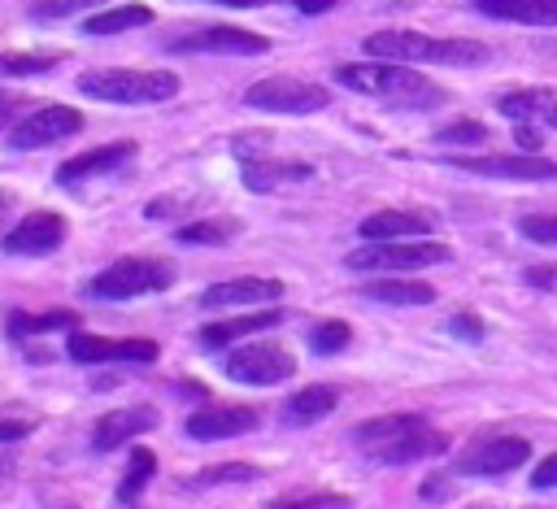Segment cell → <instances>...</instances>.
<instances>
[{
  "instance_id": "obj_8",
  "label": "cell",
  "mask_w": 557,
  "mask_h": 509,
  "mask_svg": "<svg viewBox=\"0 0 557 509\" xmlns=\"http://www.w3.org/2000/svg\"><path fill=\"white\" fill-rule=\"evenodd\" d=\"M265 135H239L235 139V157H239V178L248 191H274L287 183H305L313 178L309 161H287V157H265L261 152Z\"/></svg>"
},
{
  "instance_id": "obj_27",
  "label": "cell",
  "mask_w": 557,
  "mask_h": 509,
  "mask_svg": "<svg viewBox=\"0 0 557 509\" xmlns=\"http://www.w3.org/2000/svg\"><path fill=\"white\" fill-rule=\"evenodd\" d=\"M4 326H9V339L44 335V331H74L78 326V313H70V309H48V313H22V309H13Z\"/></svg>"
},
{
  "instance_id": "obj_30",
  "label": "cell",
  "mask_w": 557,
  "mask_h": 509,
  "mask_svg": "<svg viewBox=\"0 0 557 509\" xmlns=\"http://www.w3.org/2000/svg\"><path fill=\"white\" fill-rule=\"evenodd\" d=\"M152 474H157V457H152L148 448H135V452H131V465H126L122 479H117V500H122V505H135Z\"/></svg>"
},
{
  "instance_id": "obj_35",
  "label": "cell",
  "mask_w": 557,
  "mask_h": 509,
  "mask_svg": "<svg viewBox=\"0 0 557 509\" xmlns=\"http://www.w3.org/2000/svg\"><path fill=\"white\" fill-rule=\"evenodd\" d=\"M57 65V57H30V52H9V57H0V70L4 74H44V70H52Z\"/></svg>"
},
{
  "instance_id": "obj_7",
  "label": "cell",
  "mask_w": 557,
  "mask_h": 509,
  "mask_svg": "<svg viewBox=\"0 0 557 509\" xmlns=\"http://www.w3.org/2000/svg\"><path fill=\"white\" fill-rule=\"evenodd\" d=\"M244 104L248 109H261V113H292V117H305V113H318L331 104V91L322 83H309V78H292V74H274V78H261L244 91Z\"/></svg>"
},
{
  "instance_id": "obj_18",
  "label": "cell",
  "mask_w": 557,
  "mask_h": 509,
  "mask_svg": "<svg viewBox=\"0 0 557 509\" xmlns=\"http://www.w3.org/2000/svg\"><path fill=\"white\" fill-rule=\"evenodd\" d=\"M152 426H157V409H152V405L113 409V413H104V418L96 422V431H91V452H113V448L131 444L135 435H144V431H152Z\"/></svg>"
},
{
  "instance_id": "obj_47",
  "label": "cell",
  "mask_w": 557,
  "mask_h": 509,
  "mask_svg": "<svg viewBox=\"0 0 557 509\" xmlns=\"http://www.w3.org/2000/svg\"><path fill=\"white\" fill-rule=\"evenodd\" d=\"M213 4H231V9H257V4H270V0H213Z\"/></svg>"
},
{
  "instance_id": "obj_2",
  "label": "cell",
  "mask_w": 557,
  "mask_h": 509,
  "mask_svg": "<svg viewBox=\"0 0 557 509\" xmlns=\"http://www.w3.org/2000/svg\"><path fill=\"white\" fill-rule=\"evenodd\" d=\"M352 444L383 465H409L422 457H435L448 448V435L435 431L422 413H387V418H370L361 426H352Z\"/></svg>"
},
{
  "instance_id": "obj_15",
  "label": "cell",
  "mask_w": 557,
  "mask_h": 509,
  "mask_svg": "<svg viewBox=\"0 0 557 509\" xmlns=\"http://www.w3.org/2000/svg\"><path fill=\"white\" fill-rule=\"evenodd\" d=\"M531 457V444L522 435H496V439H483L474 444L470 452L457 457V474H479V479H492V474H509L518 470L522 461Z\"/></svg>"
},
{
  "instance_id": "obj_10",
  "label": "cell",
  "mask_w": 557,
  "mask_h": 509,
  "mask_svg": "<svg viewBox=\"0 0 557 509\" xmlns=\"http://www.w3.org/2000/svg\"><path fill=\"white\" fill-rule=\"evenodd\" d=\"M78 131H83V113H78V109H70V104H39V109H30L22 122H13L9 148L30 152V148H48V144H57V139H70V135H78Z\"/></svg>"
},
{
  "instance_id": "obj_37",
  "label": "cell",
  "mask_w": 557,
  "mask_h": 509,
  "mask_svg": "<svg viewBox=\"0 0 557 509\" xmlns=\"http://www.w3.org/2000/svg\"><path fill=\"white\" fill-rule=\"evenodd\" d=\"M448 331H453L457 339L479 344V339H483V318H479L474 309H457V313H453V322H448Z\"/></svg>"
},
{
  "instance_id": "obj_41",
  "label": "cell",
  "mask_w": 557,
  "mask_h": 509,
  "mask_svg": "<svg viewBox=\"0 0 557 509\" xmlns=\"http://www.w3.org/2000/svg\"><path fill=\"white\" fill-rule=\"evenodd\" d=\"M513 139H518V148H522V152H540V144H544V139H540V126H535V122H518Z\"/></svg>"
},
{
  "instance_id": "obj_43",
  "label": "cell",
  "mask_w": 557,
  "mask_h": 509,
  "mask_svg": "<svg viewBox=\"0 0 557 509\" xmlns=\"http://www.w3.org/2000/svg\"><path fill=\"white\" fill-rule=\"evenodd\" d=\"M292 4H296L300 13H309V17H318V13H331L339 0H292Z\"/></svg>"
},
{
  "instance_id": "obj_40",
  "label": "cell",
  "mask_w": 557,
  "mask_h": 509,
  "mask_svg": "<svg viewBox=\"0 0 557 509\" xmlns=\"http://www.w3.org/2000/svg\"><path fill=\"white\" fill-rule=\"evenodd\" d=\"M531 487H557V452H548V457L531 470Z\"/></svg>"
},
{
  "instance_id": "obj_28",
  "label": "cell",
  "mask_w": 557,
  "mask_h": 509,
  "mask_svg": "<svg viewBox=\"0 0 557 509\" xmlns=\"http://www.w3.org/2000/svg\"><path fill=\"white\" fill-rule=\"evenodd\" d=\"M235 235H239L235 218H200V222H187L174 231V239L191 244V248H218V244H231Z\"/></svg>"
},
{
  "instance_id": "obj_39",
  "label": "cell",
  "mask_w": 557,
  "mask_h": 509,
  "mask_svg": "<svg viewBox=\"0 0 557 509\" xmlns=\"http://www.w3.org/2000/svg\"><path fill=\"white\" fill-rule=\"evenodd\" d=\"M30 431H35V418H0V444L26 439Z\"/></svg>"
},
{
  "instance_id": "obj_36",
  "label": "cell",
  "mask_w": 557,
  "mask_h": 509,
  "mask_svg": "<svg viewBox=\"0 0 557 509\" xmlns=\"http://www.w3.org/2000/svg\"><path fill=\"white\" fill-rule=\"evenodd\" d=\"M100 4H109V0H39V4H30V13L35 17H70L83 9H100Z\"/></svg>"
},
{
  "instance_id": "obj_38",
  "label": "cell",
  "mask_w": 557,
  "mask_h": 509,
  "mask_svg": "<svg viewBox=\"0 0 557 509\" xmlns=\"http://www.w3.org/2000/svg\"><path fill=\"white\" fill-rule=\"evenodd\" d=\"M522 278H527L531 287H540V291H557V261H553V265H527Z\"/></svg>"
},
{
  "instance_id": "obj_33",
  "label": "cell",
  "mask_w": 557,
  "mask_h": 509,
  "mask_svg": "<svg viewBox=\"0 0 557 509\" xmlns=\"http://www.w3.org/2000/svg\"><path fill=\"white\" fill-rule=\"evenodd\" d=\"M435 144H466V148L470 144H487V126L474 122V117H457V122L435 131Z\"/></svg>"
},
{
  "instance_id": "obj_9",
  "label": "cell",
  "mask_w": 557,
  "mask_h": 509,
  "mask_svg": "<svg viewBox=\"0 0 557 509\" xmlns=\"http://www.w3.org/2000/svg\"><path fill=\"white\" fill-rule=\"evenodd\" d=\"M226 378L235 383H252V387H274L283 378L296 374V357L283 344H244L222 361Z\"/></svg>"
},
{
  "instance_id": "obj_5",
  "label": "cell",
  "mask_w": 557,
  "mask_h": 509,
  "mask_svg": "<svg viewBox=\"0 0 557 509\" xmlns=\"http://www.w3.org/2000/svg\"><path fill=\"white\" fill-rule=\"evenodd\" d=\"M453 248L448 244H435L426 235L418 239H366L361 248H352L344 257L348 270H366V274H379V270H426V265H440L448 261Z\"/></svg>"
},
{
  "instance_id": "obj_26",
  "label": "cell",
  "mask_w": 557,
  "mask_h": 509,
  "mask_svg": "<svg viewBox=\"0 0 557 509\" xmlns=\"http://www.w3.org/2000/svg\"><path fill=\"white\" fill-rule=\"evenodd\" d=\"M157 13L148 4H117V9H104V13H91L83 22L87 35H117V30H135V26H148Z\"/></svg>"
},
{
  "instance_id": "obj_48",
  "label": "cell",
  "mask_w": 557,
  "mask_h": 509,
  "mask_svg": "<svg viewBox=\"0 0 557 509\" xmlns=\"http://www.w3.org/2000/svg\"><path fill=\"white\" fill-rule=\"evenodd\" d=\"M470 509H496V505H470Z\"/></svg>"
},
{
  "instance_id": "obj_45",
  "label": "cell",
  "mask_w": 557,
  "mask_h": 509,
  "mask_svg": "<svg viewBox=\"0 0 557 509\" xmlns=\"http://www.w3.org/2000/svg\"><path fill=\"white\" fill-rule=\"evenodd\" d=\"M17 104H22V100H17V96H9V91H0V126H4V122H9V113H13V109H17Z\"/></svg>"
},
{
  "instance_id": "obj_29",
  "label": "cell",
  "mask_w": 557,
  "mask_h": 509,
  "mask_svg": "<svg viewBox=\"0 0 557 509\" xmlns=\"http://www.w3.org/2000/svg\"><path fill=\"white\" fill-rule=\"evenodd\" d=\"M252 479H261V470H257V465H248V461H222V465H205V470H196L191 479H183V487H187V492H205V487L252 483Z\"/></svg>"
},
{
  "instance_id": "obj_12",
  "label": "cell",
  "mask_w": 557,
  "mask_h": 509,
  "mask_svg": "<svg viewBox=\"0 0 557 509\" xmlns=\"http://www.w3.org/2000/svg\"><path fill=\"white\" fill-rule=\"evenodd\" d=\"M65 352H70V361H83V365H104V361H135V365H148V361H157L161 348H157V339H109V335L70 331Z\"/></svg>"
},
{
  "instance_id": "obj_23",
  "label": "cell",
  "mask_w": 557,
  "mask_h": 509,
  "mask_svg": "<svg viewBox=\"0 0 557 509\" xmlns=\"http://www.w3.org/2000/svg\"><path fill=\"white\" fill-rule=\"evenodd\" d=\"M278 322H283V309H261V313L209 322V326H200V344H205V348H226V344H235V339H244V335H252V331H270V326H278Z\"/></svg>"
},
{
  "instance_id": "obj_46",
  "label": "cell",
  "mask_w": 557,
  "mask_h": 509,
  "mask_svg": "<svg viewBox=\"0 0 557 509\" xmlns=\"http://www.w3.org/2000/svg\"><path fill=\"white\" fill-rule=\"evenodd\" d=\"M9 209H13V191H4V187H0V226H4V218H9Z\"/></svg>"
},
{
  "instance_id": "obj_14",
  "label": "cell",
  "mask_w": 557,
  "mask_h": 509,
  "mask_svg": "<svg viewBox=\"0 0 557 509\" xmlns=\"http://www.w3.org/2000/svg\"><path fill=\"white\" fill-rule=\"evenodd\" d=\"M61 244H65V218L52 213V209L26 213V218H22L17 226H9L4 239H0V248L13 252V257H48V252H57Z\"/></svg>"
},
{
  "instance_id": "obj_44",
  "label": "cell",
  "mask_w": 557,
  "mask_h": 509,
  "mask_svg": "<svg viewBox=\"0 0 557 509\" xmlns=\"http://www.w3.org/2000/svg\"><path fill=\"white\" fill-rule=\"evenodd\" d=\"M13 474H17V461H13V452H0V487H4Z\"/></svg>"
},
{
  "instance_id": "obj_31",
  "label": "cell",
  "mask_w": 557,
  "mask_h": 509,
  "mask_svg": "<svg viewBox=\"0 0 557 509\" xmlns=\"http://www.w3.org/2000/svg\"><path fill=\"white\" fill-rule=\"evenodd\" d=\"M348 344H352V326L339 322V318H326V322H318V326L309 331V348L322 352V357H335V352H344Z\"/></svg>"
},
{
  "instance_id": "obj_20",
  "label": "cell",
  "mask_w": 557,
  "mask_h": 509,
  "mask_svg": "<svg viewBox=\"0 0 557 509\" xmlns=\"http://www.w3.org/2000/svg\"><path fill=\"white\" fill-rule=\"evenodd\" d=\"M431 231H435V218L418 213V209H379V213L361 218V226H357L361 239H418Z\"/></svg>"
},
{
  "instance_id": "obj_25",
  "label": "cell",
  "mask_w": 557,
  "mask_h": 509,
  "mask_svg": "<svg viewBox=\"0 0 557 509\" xmlns=\"http://www.w3.org/2000/svg\"><path fill=\"white\" fill-rule=\"evenodd\" d=\"M361 296L379 300V305H431L435 287L422 278H379V283H366Z\"/></svg>"
},
{
  "instance_id": "obj_42",
  "label": "cell",
  "mask_w": 557,
  "mask_h": 509,
  "mask_svg": "<svg viewBox=\"0 0 557 509\" xmlns=\"http://www.w3.org/2000/svg\"><path fill=\"white\" fill-rule=\"evenodd\" d=\"M418 496H422V500H444V496H448V479H440V474L426 479V483L418 487Z\"/></svg>"
},
{
  "instance_id": "obj_24",
  "label": "cell",
  "mask_w": 557,
  "mask_h": 509,
  "mask_svg": "<svg viewBox=\"0 0 557 509\" xmlns=\"http://www.w3.org/2000/svg\"><path fill=\"white\" fill-rule=\"evenodd\" d=\"M335 405H339V392H335L331 383H309V387H300V392L283 405V422H292V426H309V422L326 418Z\"/></svg>"
},
{
  "instance_id": "obj_4",
  "label": "cell",
  "mask_w": 557,
  "mask_h": 509,
  "mask_svg": "<svg viewBox=\"0 0 557 509\" xmlns=\"http://www.w3.org/2000/svg\"><path fill=\"white\" fill-rule=\"evenodd\" d=\"M78 91L104 104H161L178 96V78L170 70H87Z\"/></svg>"
},
{
  "instance_id": "obj_13",
  "label": "cell",
  "mask_w": 557,
  "mask_h": 509,
  "mask_svg": "<svg viewBox=\"0 0 557 509\" xmlns=\"http://www.w3.org/2000/svg\"><path fill=\"white\" fill-rule=\"evenodd\" d=\"M444 165L466 170V174H483V178H518V183H540V178H557V161L535 157V152H496V157H444Z\"/></svg>"
},
{
  "instance_id": "obj_16",
  "label": "cell",
  "mask_w": 557,
  "mask_h": 509,
  "mask_svg": "<svg viewBox=\"0 0 557 509\" xmlns=\"http://www.w3.org/2000/svg\"><path fill=\"white\" fill-rule=\"evenodd\" d=\"M135 152H139V144H135V139H113V144L87 148V152H78V157H70V161H61V165H57V183H61V187H74V183H83V178L113 174V170H122Z\"/></svg>"
},
{
  "instance_id": "obj_11",
  "label": "cell",
  "mask_w": 557,
  "mask_h": 509,
  "mask_svg": "<svg viewBox=\"0 0 557 509\" xmlns=\"http://www.w3.org/2000/svg\"><path fill=\"white\" fill-rule=\"evenodd\" d=\"M165 52H222V57H261L270 52V39L244 26H205L191 35H178L165 44Z\"/></svg>"
},
{
  "instance_id": "obj_17",
  "label": "cell",
  "mask_w": 557,
  "mask_h": 509,
  "mask_svg": "<svg viewBox=\"0 0 557 509\" xmlns=\"http://www.w3.org/2000/svg\"><path fill=\"white\" fill-rule=\"evenodd\" d=\"M257 422H261V418H257V409H248V405H205V409H196V413L187 418V435L213 444V439L248 435V431H257Z\"/></svg>"
},
{
  "instance_id": "obj_22",
  "label": "cell",
  "mask_w": 557,
  "mask_h": 509,
  "mask_svg": "<svg viewBox=\"0 0 557 509\" xmlns=\"http://www.w3.org/2000/svg\"><path fill=\"white\" fill-rule=\"evenodd\" d=\"M483 17L518 26H557V0H474Z\"/></svg>"
},
{
  "instance_id": "obj_19",
  "label": "cell",
  "mask_w": 557,
  "mask_h": 509,
  "mask_svg": "<svg viewBox=\"0 0 557 509\" xmlns=\"http://www.w3.org/2000/svg\"><path fill=\"white\" fill-rule=\"evenodd\" d=\"M283 296V283L278 278H257V274H244V278H222L213 287L200 291V309H231V305H265V300H278Z\"/></svg>"
},
{
  "instance_id": "obj_1",
  "label": "cell",
  "mask_w": 557,
  "mask_h": 509,
  "mask_svg": "<svg viewBox=\"0 0 557 509\" xmlns=\"http://www.w3.org/2000/svg\"><path fill=\"white\" fill-rule=\"evenodd\" d=\"M335 83L348 87V91H361V96H374L392 109H409V113H422V109H440L448 100V91L431 78H422L418 70H409L405 61H352V65H339L335 70Z\"/></svg>"
},
{
  "instance_id": "obj_21",
  "label": "cell",
  "mask_w": 557,
  "mask_h": 509,
  "mask_svg": "<svg viewBox=\"0 0 557 509\" xmlns=\"http://www.w3.org/2000/svg\"><path fill=\"white\" fill-rule=\"evenodd\" d=\"M496 109L509 122H535V126H557V91L553 87H518L496 100Z\"/></svg>"
},
{
  "instance_id": "obj_3",
  "label": "cell",
  "mask_w": 557,
  "mask_h": 509,
  "mask_svg": "<svg viewBox=\"0 0 557 509\" xmlns=\"http://www.w3.org/2000/svg\"><path fill=\"white\" fill-rule=\"evenodd\" d=\"M366 57L405 65H483L492 52L479 39H435L422 30H374L361 39Z\"/></svg>"
},
{
  "instance_id": "obj_34",
  "label": "cell",
  "mask_w": 557,
  "mask_h": 509,
  "mask_svg": "<svg viewBox=\"0 0 557 509\" xmlns=\"http://www.w3.org/2000/svg\"><path fill=\"white\" fill-rule=\"evenodd\" d=\"M518 231L531 244H557V213H527L518 218Z\"/></svg>"
},
{
  "instance_id": "obj_32",
  "label": "cell",
  "mask_w": 557,
  "mask_h": 509,
  "mask_svg": "<svg viewBox=\"0 0 557 509\" xmlns=\"http://www.w3.org/2000/svg\"><path fill=\"white\" fill-rule=\"evenodd\" d=\"M265 509H352V500H348V496H339V492H305V496L270 500Z\"/></svg>"
},
{
  "instance_id": "obj_6",
  "label": "cell",
  "mask_w": 557,
  "mask_h": 509,
  "mask_svg": "<svg viewBox=\"0 0 557 509\" xmlns=\"http://www.w3.org/2000/svg\"><path fill=\"white\" fill-rule=\"evenodd\" d=\"M174 283V265L161 257H117L113 265H104L87 291L96 300H135V296H152L165 291Z\"/></svg>"
}]
</instances>
